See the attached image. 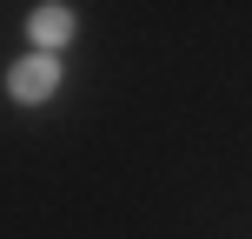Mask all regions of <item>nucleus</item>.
Returning a JSON list of instances; mask_svg holds the SVG:
<instances>
[{
  "label": "nucleus",
  "instance_id": "1",
  "mask_svg": "<svg viewBox=\"0 0 252 239\" xmlns=\"http://www.w3.org/2000/svg\"><path fill=\"white\" fill-rule=\"evenodd\" d=\"M53 93H60V60H53V53H20V60L7 67V100L40 106V100H53Z\"/></svg>",
  "mask_w": 252,
  "mask_h": 239
},
{
  "label": "nucleus",
  "instance_id": "2",
  "mask_svg": "<svg viewBox=\"0 0 252 239\" xmlns=\"http://www.w3.org/2000/svg\"><path fill=\"white\" fill-rule=\"evenodd\" d=\"M27 34H33V53H53V47H66V40L80 34V13L60 7V0H47V7L27 20Z\"/></svg>",
  "mask_w": 252,
  "mask_h": 239
}]
</instances>
